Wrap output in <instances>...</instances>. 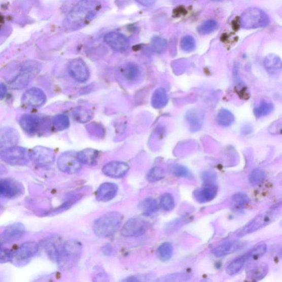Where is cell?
Returning a JSON list of instances; mask_svg holds the SVG:
<instances>
[{"label":"cell","instance_id":"cell-42","mask_svg":"<svg viewBox=\"0 0 282 282\" xmlns=\"http://www.w3.org/2000/svg\"><path fill=\"white\" fill-rule=\"evenodd\" d=\"M165 176V170L160 167L152 168L147 176V181L154 183L162 180Z\"/></svg>","mask_w":282,"mask_h":282},{"label":"cell","instance_id":"cell-2","mask_svg":"<svg viewBox=\"0 0 282 282\" xmlns=\"http://www.w3.org/2000/svg\"><path fill=\"white\" fill-rule=\"evenodd\" d=\"M123 216L118 211H111L96 220L93 225L95 235L99 237L110 236L121 227Z\"/></svg>","mask_w":282,"mask_h":282},{"label":"cell","instance_id":"cell-48","mask_svg":"<svg viewBox=\"0 0 282 282\" xmlns=\"http://www.w3.org/2000/svg\"><path fill=\"white\" fill-rule=\"evenodd\" d=\"M12 254L9 250L4 249L0 245V264L12 261Z\"/></svg>","mask_w":282,"mask_h":282},{"label":"cell","instance_id":"cell-24","mask_svg":"<svg viewBox=\"0 0 282 282\" xmlns=\"http://www.w3.org/2000/svg\"><path fill=\"white\" fill-rule=\"evenodd\" d=\"M243 243L240 241L226 242L214 249L213 254L217 258L232 254L243 248Z\"/></svg>","mask_w":282,"mask_h":282},{"label":"cell","instance_id":"cell-30","mask_svg":"<svg viewBox=\"0 0 282 282\" xmlns=\"http://www.w3.org/2000/svg\"><path fill=\"white\" fill-rule=\"evenodd\" d=\"M234 120L235 118L233 113L226 109H222L218 113L217 121L218 124L221 126H230L233 124Z\"/></svg>","mask_w":282,"mask_h":282},{"label":"cell","instance_id":"cell-38","mask_svg":"<svg viewBox=\"0 0 282 282\" xmlns=\"http://www.w3.org/2000/svg\"><path fill=\"white\" fill-rule=\"evenodd\" d=\"M191 277V275L189 273H175L165 275L164 276L158 279L157 281L170 282L185 281L189 280Z\"/></svg>","mask_w":282,"mask_h":282},{"label":"cell","instance_id":"cell-4","mask_svg":"<svg viewBox=\"0 0 282 282\" xmlns=\"http://www.w3.org/2000/svg\"><path fill=\"white\" fill-rule=\"evenodd\" d=\"M82 248L80 242L75 240H67L63 243L57 264L64 270L72 268L79 260Z\"/></svg>","mask_w":282,"mask_h":282},{"label":"cell","instance_id":"cell-1","mask_svg":"<svg viewBox=\"0 0 282 282\" xmlns=\"http://www.w3.org/2000/svg\"><path fill=\"white\" fill-rule=\"evenodd\" d=\"M98 0H81L70 10L65 25L70 31L80 29L90 23L100 9Z\"/></svg>","mask_w":282,"mask_h":282},{"label":"cell","instance_id":"cell-10","mask_svg":"<svg viewBox=\"0 0 282 282\" xmlns=\"http://www.w3.org/2000/svg\"><path fill=\"white\" fill-rule=\"evenodd\" d=\"M30 160L36 165L47 166L55 161V155L52 149L43 146H36L30 152Z\"/></svg>","mask_w":282,"mask_h":282},{"label":"cell","instance_id":"cell-45","mask_svg":"<svg viewBox=\"0 0 282 282\" xmlns=\"http://www.w3.org/2000/svg\"><path fill=\"white\" fill-rule=\"evenodd\" d=\"M265 171L261 169H255L249 176V182L253 185H258L265 181L266 179Z\"/></svg>","mask_w":282,"mask_h":282},{"label":"cell","instance_id":"cell-41","mask_svg":"<svg viewBox=\"0 0 282 282\" xmlns=\"http://www.w3.org/2000/svg\"><path fill=\"white\" fill-rule=\"evenodd\" d=\"M160 206L165 211H171L175 207V200L174 196L170 193H165L161 197L160 201Z\"/></svg>","mask_w":282,"mask_h":282},{"label":"cell","instance_id":"cell-18","mask_svg":"<svg viewBox=\"0 0 282 282\" xmlns=\"http://www.w3.org/2000/svg\"><path fill=\"white\" fill-rule=\"evenodd\" d=\"M129 169V165L125 162L113 161L105 164L102 171L109 177L120 178L125 176Z\"/></svg>","mask_w":282,"mask_h":282},{"label":"cell","instance_id":"cell-7","mask_svg":"<svg viewBox=\"0 0 282 282\" xmlns=\"http://www.w3.org/2000/svg\"><path fill=\"white\" fill-rule=\"evenodd\" d=\"M0 157L4 162L11 165H27L30 160V152L17 146L5 150L0 154Z\"/></svg>","mask_w":282,"mask_h":282},{"label":"cell","instance_id":"cell-52","mask_svg":"<svg viewBox=\"0 0 282 282\" xmlns=\"http://www.w3.org/2000/svg\"><path fill=\"white\" fill-rule=\"evenodd\" d=\"M125 281H138L139 279L135 277H131L128 278L127 279H125Z\"/></svg>","mask_w":282,"mask_h":282},{"label":"cell","instance_id":"cell-49","mask_svg":"<svg viewBox=\"0 0 282 282\" xmlns=\"http://www.w3.org/2000/svg\"><path fill=\"white\" fill-rule=\"evenodd\" d=\"M216 178L217 175L214 171H204L202 174V179L205 184H213Z\"/></svg>","mask_w":282,"mask_h":282},{"label":"cell","instance_id":"cell-33","mask_svg":"<svg viewBox=\"0 0 282 282\" xmlns=\"http://www.w3.org/2000/svg\"><path fill=\"white\" fill-rule=\"evenodd\" d=\"M192 220V217L191 216H184L181 218H179L175 220H173L169 222L166 226L165 230L167 233H171L176 231L177 230L180 229L185 224L189 223Z\"/></svg>","mask_w":282,"mask_h":282},{"label":"cell","instance_id":"cell-13","mask_svg":"<svg viewBox=\"0 0 282 282\" xmlns=\"http://www.w3.org/2000/svg\"><path fill=\"white\" fill-rule=\"evenodd\" d=\"M39 245L36 242L28 241L24 242L19 247L17 251L12 254V261H15L18 264L27 262L38 253Z\"/></svg>","mask_w":282,"mask_h":282},{"label":"cell","instance_id":"cell-25","mask_svg":"<svg viewBox=\"0 0 282 282\" xmlns=\"http://www.w3.org/2000/svg\"><path fill=\"white\" fill-rule=\"evenodd\" d=\"M191 132H197L201 129L203 124L204 117L203 113L197 110H191L185 115Z\"/></svg>","mask_w":282,"mask_h":282},{"label":"cell","instance_id":"cell-14","mask_svg":"<svg viewBox=\"0 0 282 282\" xmlns=\"http://www.w3.org/2000/svg\"><path fill=\"white\" fill-rule=\"evenodd\" d=\"M68 72L72 78L80 83L87 81L90 76L89 68L82 59L78 58L70 61L68 67Z\"/></svg>","mask_w":282,"mask_h":282},{"label":"cell","instance_id":"cell-47","mask_svg":"<svg viewBox=\"0 0 282 282\" xmlns=\"http://www.w3.org/2000/svg\"><path fill=\"white\" fill-rule=\"evenodd\" d=\"M123 74L127 79L134 80L138 78L139 69L136 65L129 64L124 69Z\"/></svg>","mask_w":282,"mask_h":282},{"label":"cell","instance_id":"cell-32","mask_svg":"<svg viewBox=\"0 0 282 282\" xmlns=\"http://www.w3.org/2000/svg\"><path fill=\"white\" fill-rule=\"evenodd\" d=\"M250 198L245 194L239 193L235 194L232 198V208L234 210H240L244 208L249 203Z\"/></svg>","mask_w":282,"mask_h":282},{"label":"cell","instance_id":"cell-39","mask_svg":"<svg viewBox=\"0 0 282 282\" xmlns=\"http://www.w3.org/2000/svg\"><path fill=\"white\" fill-rule=\"evenodd\" d=\"M53 126L57 131H63L67 129L69 126V120L66 115L59 114L56 115L53 119Z\"/></svg>","mask_w":282,"mask_h":282},{"label":"cell","instance_id":"cell-20","mask_svg":"<svg viewBox=\"0 0 282 282\" xmlns=\"http://www.w3.org/2000/svg\"><path fill=\"white\" fill-rule=\"evenodd\" d=\"M218 188L214 184H206L204 187L194 192L195 199L200 203H207L213 200L217 194Z\"/></svg>","mask_w":282,"mask_h":282},{"label":"cell","instance_id":"cell-26","mask_svg":"<svg viewBox=\"0 0 282 282\" xmlns=\"http://www.w3.org/2000/svg\"><path fill=\"white\" fill-rule=\"evenodd\" d=\"M264 65L266 72L271 75H276L281 72V61L276 55H268L264 59Z\"/></svg>","mask_w":282,"mask_h":282},{"label":"cell","instance_id":"cell-16","mask_svg":"<svg viewBox=\"0 0 282 282\" xmlns=\"http://www.w3.org/2000/svg\"><path fill=\"white\" fill-rule=\"evenodd\" d=\"M20 140L18 132L11 127L0 129V154L10 147L17 146Z\"/></svg>","mask_w":282,"mask_h":282},{"label":"cell","instance_id":"cell-37","mask_svg":"<svg viewBox=\"0 0 282 282\" xmlns=\"http://www.w3.org/2000/svg\"><path fill=\"white\" fill-rule=\"evenodd\" d=\"M274 110V105L271 102L264 101L261 104L255 108L254 114L256 117L258 118L267 116L270 114Z\"/></svg>","mask_w":282,"mask_h":282},{"label":"cell","instance_id":"cell-5","mask_svg":"<svg viewBox=\"0 0 282 282\" xmlns=\"http://www.w3.org/2000/svg\"><path fill=\"white\" fill-rule=\"evenodd\" d=\"M240 22L243 28L256 29L266 27L270 23V19L264 11L252 8L242 13Z\"/></svg>","mask_w":282,"mask_h":282},{"label":"cell","instance_id":"cell-46","mask_svg":"<svg viewBox=\"0 0 282 282\" xmlns=\"http://www.w3.org/2000/svg\"><path fill=\"white\" fill-rule=\"evenodd\" d=\"M181 46L183 50L186 52H191L196 48V42L191 36H185L182 38Z\"/></svg>","mask_w":282,"mask_h":282},{"label":"cell","instance_id":"cell-8","mask_svg":"<svg viewBox=\"0 0 282 282\" xmlns=\"http://www.w3.org/2000/svg\"><path fill=\"white\" fill-rule=\"evenodd\" d=\"M149 224L141 218L133 217L127 221L121 228V234L127 238L144 235L148 230Z\"/></svg>","mask_w":282,"mask_h":282},{"label":"cell","instance_id":"cell-53","mask_svg":"<svg viewBox=\"0 0 282 282\" xmlns=\"http://www.w3.org/2000/svg\"><path fill=\"white\" fill-rule=\"evenodd\" d=\"M213 1H215V2H221V1H223V0H213Z\"/></svg>","mask_w":282,"mask_h":282},{"label":"cell","instance_id":"cell-27","mask_svg":"<svg viewBox=\"0 0 282 282\" xmlns=\"http://www.w3.org/2000/svg\"><path fill=\"white\" fill-rule=\"evenodd\" d=\"M77 156L82 164L94 165L97 162L99 152L93 149H87L77 153Z\"/></svg>","mask_w":282,"mask_h":282},{"label":"cell","instance_id":"cell-9","mask_svg":"<svg viewBox=\"0 0 282 282\" xmlns=\"http://www.w3.org/2000/svg\"><path fill=\"white\" fill-rule=\"evenodd\" d=\"M57 166L62 172L73 174L79 172L82 168L77 153L67 152L63 153L57 160Z\"/></svg>","mask_w":282,"mask_h":282},{"label":"cell","instance_id":"cell-36","mask_svg":"<svg viewBox=\"0 0 282 282\" xmlns=\"http://www.w3.org/2000/svg\"><path fill=\"white\" fill-rule=\"evenodd\" d=\"M244 256L235 259L228 265L226 272L230 275H234L240 272L246 262Z\"/></svg>","mask_w":282,"mask_h":282},{"label":"cell","instance_id":"cell-15","mask_svg":"<svg viewBox=\"0 0 282 282\" xmlns=\"http://www.w3.org/2000/svg\"><path fill=\"white\" fill-rule=\"evenodd\" d=\"M47 101V96L41 89L31 88L22 97V103L27 107L38 108L43 105Z\"/></svg>","mask_w":282,"mask_h":282},{"label":"cell","instance_id":"cell-22","mask_svg":"<svg viewBox=\"0 0 282 282\" xmlns=\"http://www.w3.org/2000/svg\"><path fill=\"white\" fill-rule=\"evenodd\" d=\"M269 270L265 263H253L246 268V277L252 281H259L264 278Z\"/></svg>","mask_w":282,"mask_h":282},{"label":"cell","instance_id":"cell-6","mask_svg":"<svg viewBox=\"0 0 282 282\" xmlns=\"http://www.w3.org/2000/svg\"><path fill=\"white\" fill-rule=\"evenodd\" d=\"M276 211L272 210L265 211L264 213L256 216L253 220L249 222L243 227L238 234L239 238L253 233L264 228L272 223L278 217Z\"/></svg>","mask_w":282,"mask_h":282},{"label":"cell","instance_id":"cell-12","mask_svg":"<svg viewBox=\"0 0 282 282\" xmlns=\"http://www.w3.org/2000/svg\"><path fill=\"white\" fill-rule=\"evenodd\" d=\"M25 233L22 223H15L6 227L0 234V245L10 244L20 240Z\"/></svg>","mask_w":282,"mask_h":282},{"label":"cell","instance_id":"cell-28","mask_svg":"<svg viewBox=\"0 0 282 282\" xmlns=\"http://www.w3.org/2000/svg\"><path fill=\"white\" fill-rule=\"evenodd\" d=\"M168 95L164 88H159L153 93L151 104L154 108L162 109L168 104Z\"/></svg>","mask_w":282,"mask_h":282},{"label":"cell","instance_id":"cell-35","mask_svg":"<svg viewBox=\"0 0 282 282\" xmlns=\"http://www.w3.org/2000/svg\"><path fill=\"white\" fill-rule=\"evenodd\" d=\"M267 247L265 243H262L255 247L248 252L244 256L246 261H255L261 258L267 252Z\"/></svg>","mask_w":282,"mask_h":282},{"label":"cell","instance_id":"cell-31","mask_svg":"<svg viewBox=\"0 0 282 282\" xmlns=\"http://www.w3.org/2000/svg\"><path fill=\"white\" fill-rule=\"evenodd\" d=\"M139 207L142 209L145 215L150 216L158 210V204L155 198L149 197L140 203Z\"/></svg>","mask_w":282,"mask_h":282},{"label":"cell","instance_id":"cell-11","mask_svg":"<svg viewBox=\"0 0 282 282\" xmlns=\"http://www.w3.org/2000/svg\"><path fill=\"white\" fill-rule=\"evenodd\" d=\"M23 192L20 182L9 178L0 179V198H15L22 195Z\"/></svg>","mask_w":282,"mask_h":282},{"label":"cell","instance_id":"cell-17","mask_svg":"<svg viewBox=\"0 0 282 282\" xmlns=\"http://www.w3.org/2000/svg\"><path fill=\"white\" fill-rule=\"evenodd\" d=\"M104 41L112 49L119 52L126 51L130 46L129 40L119 32L112 31L107 33L104 37Z\"/></svg>","mask_w":282,"mask_h":282},{"label":"cell","instance_id":"cell-43","mask_svg":"<svg viewBox=\"0 0 282 282\" xmlns=\"http://www.w3.org/2000/svg\"><path fill=\"white\" fill-rule=\"evenodd\" d=\"M217 26V23L215 21L208 20L200 25L198 28V32L202 35H207L213 33Z\"/></svg>","mask_w":282,"mask_h":282},{"label":"cell","instance_id":"cell-50","mask_svg":"<svg viewBox=\"0 0 282 282\" xmlns=\"http://www.w3.org/2000/svg\"><path fill=\"white\" fill-rule=\"evenodd\" d=\"M7 92V87H6L4 83H0V100H2L5 98Z\"/></svg>","mask_w":282,"mask_h":282},{"label":"cell","instance_id":"cell-19","mask_svg":"<svg viewBox=\"0 0 282 282\" xmlns=\"http://www.w3.org/2000/svg\"><path fill=\"white\" fill-rule=\"evenodd\" d=\"M42 245L50 259L56 262L63 246L60 238L57 236L50 237L44 240Z\"/></svg>","mask_w":282,"mask_h":282},{"label":"cell","instance_id":"cell-3","mask_svg":"<svg viewBox=\"0 0 282 282\" xmlns=\"http://www.w3.org/2000/svg\"><path fill=\"white\" fill-rule=\"evenodd\" d=\"M40 63L34 61H28L24 63L20 72L10 83L11 89L20 90L27 87L41 70Z\"/></svg>","mask_w":282,"mask_h":282},{"label":"cell","instance_id":"cell-34","mask_svg":"<svg viewBox=\"0 0 282 282\" xmlns=\"http://www.w3.org/2000/svg\"><path fill=\"white\" fill-rule=\"evenodd\" d=\"M173 248L170 242H165L159 246L157 251V255L160 260L168 261L172 257Z\"/></svg>","mask_w":282,"mask_h":282},{"label":"cell","instance_id":"cell-23","mask_svg":"<svg viewBox=\"0 0 282 282\" xmlns=\"http://www.w3.org/2000/svg\"><path fill=\"white\" fill-rule=\"evenodd\" d=\"M118 187L117 184L105 183L101 184L96 192V198L100 202L112 200L117 195Z\"/></svg>","mask_w":282,"mask_h":282},{"label":"cell","instance_id":"cell-51","mask_svg":"<svg viewBox=\"0 0 282 282\" xmlns=\"http://www.w3.org/2000/svg\"><path fill=\"white\" fill-rule=\"evenodd\" d=\"M157 0H136L138 4L145 6H150L155 4Z\"/></svg>","mask_w":282,"mask_h":282},{"label":"cell","instance_id":"cell-21","mask_svg":"<svg viewBox=\"0 0 282 282\" xmlns=\"http://www.w3.org/2000/svg\"><path fill=\"white\" fill-rule=\"evenodd\" d=\"M41 123L40 118L35 115L24 114L20 119L22 129L30 135H33L39 130Z\"/></svg>","mask_w":282,"mask_h":282},{"label":"cell","instance_id":"cell-40","mask_svg":"<svg viewBox=\"0 0 282 282\" xmlns=\"http://www.w3.org/2000/svg\"><path fill=\"white\" fill-rule=\"evenodd\" d=\"M170 170L172 174L175 177L188 179L192 178L190 171L183 165L178 164L171 165Z\"/></svg>","mask_w":282,"mask_h":282},{"label":"cell","instance_id":"cell-29","mask_svg":"<svg viewBox=\"0 0 282 282\" xmlns=\"http://www.w3.org/2000/svg\"><path fill=\"white\" fill-rule=\"evenodd\" d=\"M73 116L77 122L83 124L90 121L93 118V114L88 109L79 107L74 109Z\"/></svg>","mask_w":282,"mask_h":282},{"label":"cell","instance_id":"cell-44","mask_svg":"<svg viewBox=\"0 0 282 282\" xmlns=\"http://www.w3.org/2000/svg\"><path fill=\"white\" fill-rule=\"evenodd\" d=\"M152 48L158 54H162L164 52L167 48V42L163 38L156 37L152 40Z\"/></svg>","mask_w":282,"mask_h":282}]
</instances>
